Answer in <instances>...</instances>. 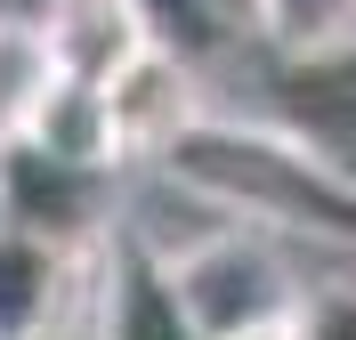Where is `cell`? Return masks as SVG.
<instances>
[{
	"label": "cell",
	"instance_id": "1",
	"mask_svg": "<svg viewBox=\"0 0 356 340\" xmlns=\"http://www.w3.org/2000/svg\"><path fill=\"white\" fill-rule=\"evenodd\" d=\"M146 179H162L170 195L202 203L211 219L267 227L284 243L356 251V186L316 146H300L284 122H267L259 106L251 113H202L170 146V162L146 170Z\"/></svg>",
	"mask_w": 356,
	"mask_h": 340
},
{
	"label": "cell",
	"instance_id": "2",
	"mask_svg": "<svg viewBox=\"0 0 356 340\" xmlns=\"http://www.w3.org/2000/svg\"><path fill=\"white\" fill-rule=\"evenodd\" d=\"M162 259H170V292L195 324V340H259L275 324H291L308 300V284L284 259V235H267V227L211 219Z\"/></svg>",
	"mask_w": 356,
	"mask_h": 340
},
{
	"label": "cell",
	"instance_id": "3",
	"mask_svg": "<svg viewBox=\"0 0 356 340\" xmlns=\"http://www.w3.org/2000/svg\"><path fill=\"white\" fill-rule=\"evenodd\" d=\"M97 106H106L113 162H146V170H162L170 146L211 113L202 106V65L186 49H170V41H154L146 57H130V65L97 90Z\"/></svg>",
	"mask_w": 356,
	"mask_h": 340
},
{
	"label": "cell",
	"instance_id": "4",
	"mask_svg": "<svg viewBox=\"0 0 356 340\" xmlns=\"http://www.w3.org/2000/svg\"><path fill=\"white\" fill-rule=\"evenodd\" d=\"M259 113L284 122L300 146H316L356 186V41L316 49V57H267Z\"/></svg>",
	"mask_w": 356,
	"mask_h": 340
},
{
	"label": "cell",
	"instance_id": "5",
	"mask_svg": "<svg viewBox=\"0 0 356 340\" xmlns=\"http://www.w3.org/2000/svg\"><path fill=\"white\" fill-rule=\"evenodd\" d=\"M97 162H73L41 138H17V146H0V219L8 227H33L49 243H106V203H97Z\"/></svg>",
	"mask_w": 356,
	"mask_h": 340
},
{
	"label": "cell",
	"instance_id": "6",
	"mask_svg": "<svg viewBox=\"0 0 356 340\" xmlns=\"http://www.w3.org/2000/svg\"><path fill=\"white\" fill-rule=\"evenodd\" d=\"M89 275H97V243L73 251L0 219V340H57V324Z\"/></svg>",
	"mask_w": 356,
	"mask_h": 340
},
{
	"label": "cell",
	"instance_id": "7",
	"mask_svg": "<svg viewBox=\"0 0 356 340\" xmlns=\"http://www.w3.org/2000/svg\"><path fill=\"white\" fill-rule=\"evenodd\" d=\"M41 33H49V49H57L65 90H106L130 57L154 49V24H146L138 0H49Z\"/></svg>",
	"mask_w": 356,
	"mask_h": 340
},
{
	"label": "cell",
	"instance_id": "8",
	"mask_svg": "<svg viewBox=\"0 0 356 340\" xmlns=\"http://www.w3.org/2000/svg\"><path fill=\"white\" fill-rule=\"evenodd\" d=\"M97 340H195L170 292V259L138 243H97Z\"/></svg>",
	"mask_w": 356,
	"mask_h": 340
},
{
	"label": "cell",
	"instance_id": "9",
	"mask_svg": "<svg viewBox=\"0 0 356 340\" xmlns=\"http://www.w3.org/2000/svg\"><path fill=\"white\" fill-rule=\"evenodd\" d=\"M57 90H65V73H57V49H49L41 17H0V146L41 130Z\"/></svg>",
	"mask_w": 356,
	"mask_h": 340
},
{
	"label": "cell",
	"instance_id": "10",
	"mask_svg": "<svg viewBox=\"0 0 356 340\" xmlns=\"http://www.w3.org/2000/svg\"><path fill=\"white\" fill-rule=\"evenodd\" d=\"M243 24L267 57H316L356 41V0H243Z\"/></svg>",
	"mask_w": 356,
	"mask_h": 340
},
{
	"label": "cell",
	"instance_id": "11",
	"mask_svg": "<svg viewBox=\"0 0 356 340\" xmlns=\"http://www.w3.org/2000/svg\"><path fill=\"white\" fill-rule=\"evenodd\" d=\"M146 8V24H154V41L186 49L202 65V49H219L227 41V17H219V0H138Z\"/></svg>",
	"mask_w": 356,
	"mask_h": 340
},
{
	"label": "cell",
	"instance_id": "12",
	"mask_svg": "<svg viewBox=\"0 0 356 340\" xmlns=\"http://www.w3.org/2000/svg\"><path fill=\"white\" fill-rule=\"evenodd\" d=\"M291 332L300 340H356V284H308Z\"/></svg>",
	"mask_w": 356,
	"mask_h": 340
},
{
	"label": "cell",
	"instance_id": "13",
	"mask_svg": "<svg viewBox=\"0 0 356 340\" xmlns=\"http://www.w3.org/2000/svg\"><path fill=\"white\" fill-rule=\"evenodd\" d=\"M259 340H300V332H291V324H275V332H259Z\"/></svg>",
	"mask_w": 356,
	"mask_h": 340
}]
</instances>
